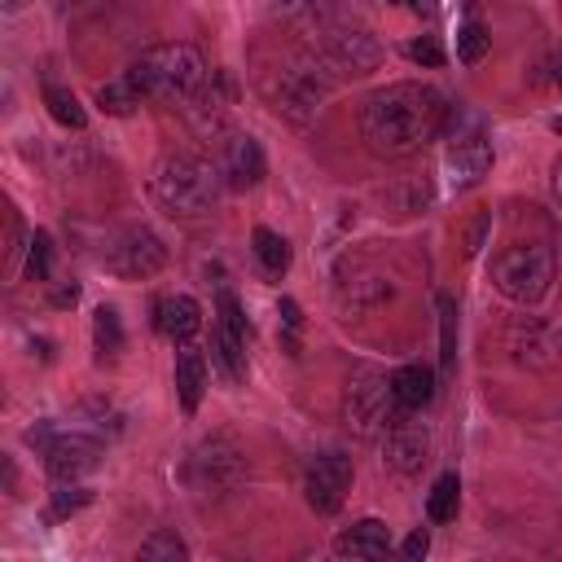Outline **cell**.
Wrapping results in <instances>:
<instances>
[{
  "instance_id": "cell-28",
  "label": "cell",
  "mask_w": 562,
  "mask_h": 562,
  "mask_svg": "<svg viewBox=\"0 0 562 562\" xmlns=\"http://www.w3.org/2000/svg\"><path fill=\"white\" fill-rule=\"evenodd\" d=\"M145 97L136 92V83L127 79V75H119V79H110L101 92H97V105L105 110V114H132L136 105H140Z\"/></svg>"
},
{
  "instance_id": "cell-10",
  "label": "cell",
  "mask_w": 562,
  "mask_h": 562,
  "mask_svg": "<svg viewBox=\"0 0 562 562\" xmlns=\"http://www.w3.org/2000/svg\"><path fill=\"white\" fill-rule=\"evenodd\" d=\"M505 351L527 369H549L562 360V329L544 316H518L505 334Z\"/></svg>"
},
{
  "instance_id": "cell-38",
  "label": "cell",
  "mask_w": 562,
  "mask_h": 562,
  "mask_svg": "<svg viewBox=\"0 0 562 562\" xmlns=\"http://www.w3.org/2000/svg\"><path fill=\"white\" fill-rule=\"evenodd\" d=\"M281 321H285V329H290V338H294V334H299V321H303L294 299H281Z\"/></svg>"
},
{
  "instance_id": "cell-4",
  "label": "cell",
  "mask_w": 562,
  "mask_h": 562,
  "mask_svg": "<svg viewBox=\"0 0 562 562\" xmlns=\"http://www.w3.org/2000/svg\"><path fill=\"white\" fill-rule=\"evenodd\" d=\"M312 61H321V70H338V75H369L382 61V44L356 13H347L325 26H312Z\"/></svg>"
},
{
  "instance_id": "cell-12",
  "label": "cell",
  "mask_w": 562,
  "mask_h": 562,
  "mask_svg": "<svg viewBox=\"0 0 562 562\" xmlns=\"http://www.w3.org/2000/svg\"><path fill=\"white\" fill-rule=\"evenodd\" d=\"M347 487H351V457L347 452H321L307 461L303 492H307V505L316 514H334L347 501Z\"/></svg>"
},
{
  "instance_id": "cell-16",
  "label": "cell",
  "mask_w": 562,
  "mask_h": 562,
  "mask_svg": "<svg viewBox=\"0 0 562 562\" xmlns=\"http://www.w3.org/2000/svg\"><path fill=\"white\" fill-rule=\"evenodd\" d=\"M391 294H395V285H391V277L378 272V268H347L342 281H338V303H342V312H369V307L386 303Z\"/></svg>"
},
{
  "instance_id": "cell-1",
  "label": "cell",
  "mask_w": 562,
  "mask_h": 562,
  "mask_svg": "<svg viewBox=\"0 0 562 562\" xmlns=\"http://www.w3.org/2000/svg\"><path fill=\"white\" fill-rule=\"evenodd\" d=\"M448 97L435 83H386L360 110V136L378 158H408L426 149L448 123Z\"/></svg>"
},
{
  "instance_id": "cell-35",
  "label": "cell",
  "mask_w": 562,
  "mask_h": 562,
  "mask_svg": "<svg viewBox=\"0 0 562 562\" xmlns=\"http://www.w3.org/2000/svg\"><path fill=\"white\" fill-rule=\"evenodd\" d=\"M404 57L408 61H417V66H443V48H439V40L435 35H422V40H408L404 44Z\"/></svg>"
},
{
  "instance_id": "cell-13",
  "label": "cell",
  "mask_w": 562,
  "mask_h": 562,
  "mask_svg": "<svg viewBox=\"0 0 562 562\" xmlns=\"http://www.w3.org/2000/svg\"><path fill=\"white\" fill-rule=\"evenodd\" d=\"M443 162H448V180H452L457 189L479 184V180L492 171V136H487L479 123H465L461 132H452Z\"/></svg>"
},
{
  "instance_id": "cell-18",
  "label": "cell",
  "mask_w": 562,
  "mask_h": 562,
  "mask_svg": "<svg viewBox=\"0 0 562 562\" xmlns=\"http://www.w3.org/2000/svg\"><path fill=\"white\" fill-rule=\"evenodd\" d=\"M386 549H391V531L378 518H360V522H351V527H342L334 536V553L338 558H382Z\"/></svg>"
},
{
  "instance_id": "cell-9",
  "label": "cell",
  "mask_w": 562,
  "mask_h": 562,
  "mask_svg": "<svg viewBox=\"0 0 562 562\" xmlns=\"http://www.w3.org/2000/svg\"><path fill=\"white\" fill-rule=\"evenodd\" d=\"M110 272L123 281H149L154 272H162L167 263V246L154 228H127L114 246H110Z\"/></svg>"
},
{
  "instance_id": "cell-37",
  "label": "cell",
  "mask_w": 562,
  "mask_h": 562,
  "mask_svg": "<svg viewBox=\"0 0 562 562\" xmlns=\"http://www.w3.org/2000/svg\"><path fill=\"white\" fill-rule=\"evenodd\" d=\"M4 220H9V259H18V250H22V220H18V206L13 202L4 211Z\"/></svg>"
},
{
  "instance_id": "cell-19",
  "label": "cell",
  "mask_w": 562,
  "mask_h": 562,
  "mask_svg": "<svg viewBox=\"0 0 562 562\" xmlns=\"http://www.w3.org/2000/svg\"><path fill=\"white\" fill-rule=\"evenodd\" d=\"M391 386H395V400H400V408H426L430 400H435V386H439V378L426 369V364H400L395 373H391Z\"/></svg>"
},
{
  "instance_id": "cell-25",
  "label": "cell",
  "mask_w": 562,
  "mask_h": 562,
  "mask_svg": "<svg viewBox=\"0 0 562 562\" xmlns=\"http://www.w3.org/2000/svg\"><path fill=\"white\" fill-rule=\"evenodd\" d=\"M44 105H48V114H53L61 127H70V132H79V127L88 123V110L79 105V97H75L70 88L48 83V88H44Z\"/></svg>"
},
{
  "instance_id": "cell-39",
  "label": "cell",
  "mask_w": 562,
  "mask_h": 562,
  "mask_svg": "<svg viewBox=\"0 0 562 562\" xmlns=\"http://www.w3.org/2000/svg\"><path fill=\"white\" fill-rule=\"evenodd\" d=\"M75 299H79V285H61V290L53 294V303H57V307H66V303H75Z\"/></svg>"
},
{
  "instance_id": "cell-7",
  "label": "cell",
  "mask_w": 562,
  "mask_h": 562,
  "mask_svg": "<svg viewBox=\"0 0 562 562\" xmlns=\"http://www.w3.org/2000/svg\"><path fill=\"white\" fill-rule=\"evenodd\" d=\"M329 92V79L321 70V61H281L263 75V97L272 101L277 114L294 119V123H307L321 101Z\"/></svg>"
},
{
  "instance_id": "cell-23",
  "label": "cell",
  "mask_w": 562,
  "mask_h": 562,
  "mask_svg": "<svg viewBox=\"0 0 562 562\" xmlns=\"http://www.w3.org/2000/svg\"><path fill=\"white\" fill-rule=\"evenodd\" d=\"M250 246H255V259L263 263L268 277H281V272L290 268V246H285L281 233H272V228H255V233H250Z\"/></svg>"
},
{
  "instance_id": "cell-45",
  "label": "cell",
  "mask_w": 562,
  "mask_h": 562,
  "mask_svg": "<svg viewBox=\"0 0 562 562\" xmlns=\"http://www.w3.org/2000/svg\"><path fill=\"white\" fill-rule=\"evenodd\" d=\"M391 4H408V0H391Z\"/></svg>"
},
{
  "instance_id": "cell-41",
  "label": "cell",
  "mask_w": 562,
  "mask_h": 562,
  "mask_svg": "<svg viewBox=\"0 0 562 562\" xmlns=\"http://www.w3.org/2000/svg\"><path fill=\"white\" fill-rule=\"evenodd\" d=\"M53 4H57V9H88L92 0H53Z\"/></svg>"
},
{
  "instance_id": "cell-14",
  "label": "cell",
  "mask_w": 562,
  "mask_h": 562,
  "mask_svg": "<svg viewBox=\"0 0 562 562\" xmlns=\"http://www.w3.org/2000/svg\"><path fill=\"white\" fill-rule=\"evenodd\" d=\"M97 452H101V439L97 435L70 430V435H53L44 443V465H48V474L57 483H70V479H79V474H88L97 465Z\"/></svg>"
},
{
  "instance_id": "cell-27",
  "label": "cell",
  "mask_w": 562,
  "mask_h": 562,
  "mask_svg": "<svg viewBox=\"0 0 562 562\" xmlns=\"http://www.w3.org/2000/svg\"><path fill=\"white\" fill-rule=\"evenodd\" d=\"M136 558L140 562H184L189 558V544L176 536V531H154L149 540H140V549H136Z\"/></svg>"
},
{
  "instance_id": "cell-3",
  "label": "cell",
  "mask_w": 562,
  "mask_h": 562,
  "mask_svg": "<svg viewBox=\"0 0 562 562\" xmlns=\"http://www.w3.org/2000/svg\"><path fill=\"white\" fill-rule=\"evenodd\" d=\"M220 167L193 154H162L149 171L154 202L176 220H206L220 206Z\"/></svg>"
},
{
  "instance_id": "cell-32",
  "label": "cell",
  "mask_w": 562,
  "mask_h": 562,
  "mask_svg": "<svg viewBox=\"0 0 562 562\" xmlns=\"http://www.w3.org/2000/svg\"><path fill=\"white\" fill-rule=\"evenodd\" d=\"M88 501H92V492H88L79 479L57 483V492H53V518H70V514H79Z\"/></svg>"
},
{
  "instance_id": "cell-33",
  "label": "cell",
  "mask_w": 562,
  "mask_h": 562,
  "mask_svg": "<svg viewBox=\"0 0 562 562\" xmlns=\"http://www.w3.org/2000/svg\"><path fill=\"white\" fill-rule=\"evenodd\" d=\"M220 325L233 334V338H250V321H246V312H241V303H237V294L233 290H220Z\"/></svg>"
},
{
  "instance_id": "cell-20",
  "label": "cell",
  "mask_w": 562,
  "mask_h": 562,
  "mask_svg": "<svg viewBox=\"0 0 562 562\" xmlns=\"http://www.w3.org/2000/svg\"><path fill=\"white\" fill-rule=\"evenodd\" d=\"M268 4H272V13L290 18V22H303L307 31L351 13V0H268Z\"/></svg>"
},
{
  "instance_id": "cell-43",
  "label": "cell",
  "mask_w": 562,
  "mask_h": 562,
  "mask_svg": "<svg viewBox=\"0 0 562 562\" xmlns=\"http://www.w3.org/2000/svg\"><path fill=\"white\" fill-rule=\"evenodd\" d=\"M4 9H9V13H13V9H22V0H4Z\"/></svg>"
},
{
  "instance_id": "cell-15",
  "label": "cell",
  "mask_w": 562,
  "mask_h": 562,
  "mask_svg": "<svg viewBox=\"0 0 562 562\" xmlns=\"http://www.w3.org/2000/svg\"><path fill=\"white\" fill-rule=\"evenodd\" d=\"M268 162H263V149L250 132H233L224 140V154H220V176L233 184V189H255L263 180Z\"/></svg>"
},
{
  "instance_id": "cell-11",
  "label": "cell",
  "mask_w": 562,
  "mask_h": 562,
  "mask_svg": "<svg viewBox=\"0 0 562 562\" xmlns=\"http://www.w3.org/2000/svg\"><path fill=\"white\" fill-rule=\"evenodd\" d=\"M426 452H430V430L422 417H413V408L395 413L382 430V461L400 474H417L426 465Z\"/></svg>"
},
{
  "instance_id": "cell-31",
  "label": "cell",
  "mask_w": 562,
  "mask_h": 562,
  "mask_svg": "<svg viewBox=\"0 0 562 562\" xmlns=\"http://www.w3.org/2000/svg\"><path fill=\"white\" fill-rule=\"evenodd\" d=\"M492 48V35H487V26L479 22V18H465L461 22V31H457V57L465 61V66H474V61H483V53Z\"/></svg>"
},
{
  "instance_id": "cell-36",
  "label": "cell",
  "mask_w": 562,
  "mask_h": 562,
  "mask_svg": "<svg viewBox=\"0 0 562 562\" xmlns=\"http://www.w3.org/2000/svg\"><path fill=\"white\" fill-rule=\"evenodd\" d=\"M400 549H404V558H413V562H417V558H426V553H430V531H426V527H417V531H408Z\"/></svg>"
},
{
  "instance_id": "cell-8",
  "label": "cell",
  "mask_w": 562,
  "mask_h": 562,
  "mask_svg": "<svg viewBox=\"0 0 562 562\" xmlns=\"http://www.w3.org/2000/svg\"><path fill=\"white\" fill-rule=\"evenodd\" d=\"M184 474H189L193 492H202V496H228V492H237V487L246 483L250 461H246L241 443L220 430V435H206V439L189 452Z\"/></svg>"
},
{
  "instance_id": "cell-42",
  "label": "cell",
  "mask_w": 562,
  "mask_h": 562,
  "mask_svg": "<svg viewBox=\"0 0 562 562\" xmlns=\"http://www.w3.org/2000/svg\"><path fill=\"white\" fill-rule=\"evenodd\" d=\"M553 83H558V88H562V61H558V66H553Z\"/></svg>"
},
{
  "instance_id": "cell-5",
  "label": "cell",
  "mask_w": 562,
  "mask_h": 562,
  "mask_svg": "<svg viewBox=\"0 0 562 562\" xmlns=\"http://www.w3.org/2000/svg\"><path fill=\"white\" fill-rule=\"evenodd\" d=\"M492 285H496V294H505L518 307L540 303L549 294V285H553V250L544 241L505 246L492 259Z\"/></svg>"
},
{
  "instance_id": "cell-22",
  "label": "cell",
  "mask_w": 562,
  "mask_h": 562,
  "mask_svg": "<svg viewBox=\"0 0 562 562\" xmlns=\"http://www.w3.org/2000/svg\"><path fill=\"white\" fill-rule=\"evenodd\" d=\"M211 356H215V364L224 369L228 382H241V378H246V342L233 338L224 325L211 334Z\"/></svg>"
},
{
  "instance_id": "cell-44",
  "label": "cell",
  "mask_w": 562,
  "mask_h": 562,
  "mask_svg": "<svg viewBox=\"0 0 562 562\" xmlns=\"http://www.w3.org/2000/svg\"><path fill=\"white\" fill-rule=\"evenodd\" d=\"M553 132H562V114H558V119H553Z\"/></svg>"
},
{
  "instance_id": "cell-26",
  "label": "cell",
  "mask_w": 562,
  "mask_h": 562,
  "mask_svg": "<svg viewBox=\"0 0 562 562\" xmlns=\"http://www.w3.org/2000/svg\"><path fill=\"white\" fill-rule=\"evenodd\" d=\"M79 413L88 417V430H92L97 439H114V435H123V422H127V417H123V408H119L114 400H101V395H97V400H88Z\"/></svg>"
},
{
  "instance_id": "cell-2",
  "label": "cell",
  "mask_w": 562,
  "mask_h": 562,
  "mask_svg": "<svg viewBox=\"0 0 562 562\" xmlns=\"http://www.w3.org/2000/svg\"><path fill=\"white\" fill-rule=\"evenodd\" d=\"M136 92L145 101H162V105H189L202 97L211 70H206V57L184 44V40H167V44H154L145 48L127 70H123Z\"/></svg>"
},
{
  "instance_id": "cell-6",
  "label": "cell",
  "mask_w": 562,
  "mask_h": 562,
  "mask_svg": "<svg viewBox=\"0 0 562 562\" xmlns=\"http://www.w3.org/2000/svg\"><path fill=\"white\" fill-rule=\"evenodd\" d=\"M400 400H395V386L382 369L373 364H356L347 373V386H342V413H347V426L360 435V439H382L386 422L395 417Z\"/></svg>"
},
{
  "instance_id": "cell-17",
  "label": "cell",
  "mask_w": 562,
  "mask_h": 562,
  "mask_svg": "<svg viewBox=\"0 0 562 562\" xmlns=\"http://www.w3.org/2000/svg\"><path fill=\"white\" fill-rule=\"evenodd\" d=\"M154 325H158L162 338L189 342V338L198 334V325H202V307H198L189 294H167V299H158V307H154Z\"/></svg>"
},
{
  "instance_id": "cell-24",
  "label": "cell",
  "mask_w": 562,
  "mask_h": 562,
  "mask_svg": "<svg viewBox=\"0 0 562 562\" xmlns=\"http://www.w3.org/2000/svg\"><path fill=\"white\" fill-rule=\"evenodd\" d=\"M457 505H461V479L457 474H439L430 496H426V514L430 522H452L457 518Z\"/></svg>"
},
{
  "instance_id": "cell-40",
  "label": "cell",
  "mask_w": 562,
  "mask_h": 562,
  "mask_svg": "<svg viewBox=\"0 0 562 562\" xmlns=\"http://www.w3.org/2000/svg\"><path fill=\"white\" fill-rule=\"evenodd\" d=\"M549 184H553V198H558V206H562V154H558V162H553V176H549Z\"/></svg>"
},
{
  "instance_id": "cell-30",
  "label": "cell",
  "mask_w": 562,
  "mask_h": 562,
  "mask_svg": "<svg viewBox=\"0 0 562 562\" xmlns=\"http://www.w3.org/2000/svg\"><path fill=\"white\" fill-rule=\"evenodd\" d=\"M439 364L443 373L457 369V303L448 294H439Z\"/></svg>"
},
{
  "instance_id": "cell-21",
  "label": "cell",
  "mask_w": 562,
  "mask_h": 562,
  "mask_svg": "<svg viewBox=\"0 0 562 562\" xmlns=\"http://www.w3.org/2000/svg\"><path fill=\"white\" fill-rule=\"evenodd\" d=\"M202 391H206V360H202V351L180 347V356H176V395H180V408L193 413L202 404Z\"/></svg>"
},
{
  "instance_id": "cell-29",
  "label": "cell",
  "mask_w": 562,
  "mask_h": 562,
  "mask_svg": "<svg viewBox=\"0 0 562 562\" xmlns=\"http://www.w3.org/2000/svg\"><path fill=\"white\" fill-rule=\"evenodd\" d=\"M92 338H97V351H101V360L110 356H119L123 351V325H119V312L114 307H97V316H92Z\"/></svg>"
},
{
  "instance_id": "cell-34",
  "label": "cell",
  "mask_w": 562,
  "mask_h": 562,
  "mask_svg": "<svg viewBox=\"0 0 562 562\" xmlns=\"http://www.w3.org/2000/svg\"><path fill=\"white\" fill-rule=\"evenodd\" d=\"M26 263H31V272H35L40 281L53 277V237H48V233H31V241H26Z\"/></svg>"
}]
</instances>
